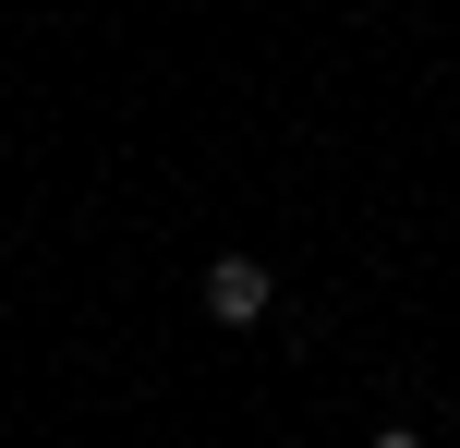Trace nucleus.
Listing matches in <instances>:
<instances>
[{
    "label": "nucleus",
    "instance_id": "nucleus-1",
    "mask_svg": "<svg viewBox=\"0 0 460 448\" xmlns=\"http://www.w3.org/2000/svg\"><path fill=\"white\" fill-rule=\"evenodd\" d=\"M267 303H279V291H267L254 255H218L207 267V315H218V328H267Z\"/></svg>",
    "mask_w": 460,
    "mask_h": 448
},
{
    "label": "nucleus",
    "instance_id": "nucleus-2",
    "mask_svg": "<svg viewBox=\"0 0 460 448\" xmlns=\"http://www.w3.org/2000/svg\"><path fill=\"white\" fill-rule=\"evenodd\" d=\"M364 448H424V436H412V425H376V436H364Z\"/></svg>",
    "mask_w": 460,
    "mask_h": 448
}]
</instances>
